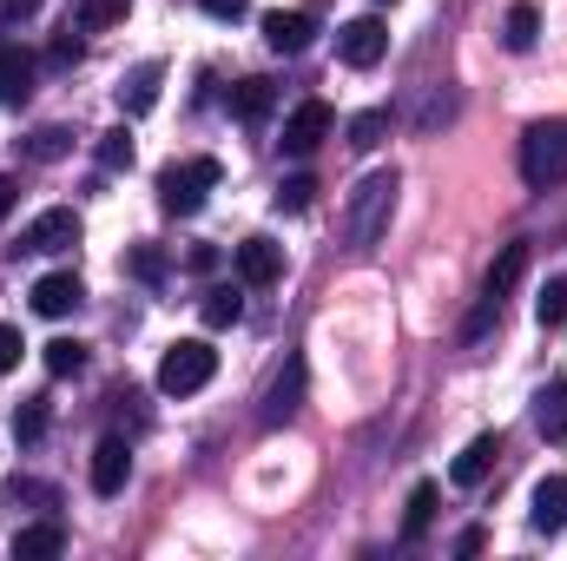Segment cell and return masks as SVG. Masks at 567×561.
Returning <instances> with one entry per match:
<instances>
[{
  "label": "cell",
  "instance_id": "obj_8",
  "mask_svg": "<svg viewBox=\"0 0 567 561\" xmlns=\"http://www.w3.org/2000/svg\"><path fill=\"white\" fill-rule=\"evenodd\" d=\"M284 278V245L271 238H245L238 245V284H251V290H265V284Z\"/></svg>",
  "mask_w": 567,
  "mask_h": 561
},
{
  "label": "cell",
  "instance_id": "obj_23",
  "mask_svg": "<svg viewBox=\"0 0 567 561\" xmlns=\"http://www.w3.org/2000/svg\"><path fill=\"white\" fill-rule=\"evenodd\" d=\"M198 317H205L212 330H225V324H238V317H245V297H238L231 284H218V290H205V304H198Z\"/></svg>",
  "mask_w": 567,
  "mask_h": 561
},
{
  "label": "cell",
  "instance_id": "obj_17",
  "mask_svg": "<svg viewBox=\"0 0 567 561\" xmlns=\"http://www.w3.org/2000/svg\"><path fill=\"white\" fill-rule=\"evenodd\" d=\"M27 93H33V53L0 47V106H20Z\"/></svg>",
  "mask_w": 567,
  "mask_h": 561
},
{
  "label": "cell",
  "instance_id": "obj_15",
  "mask_svg": "<svg viewBox=\"0 0 567 561\" xmlns=\"http://www.w3.org/2000/svg\"><path fill=\"white\" fill-rule=\"evenodd\" d=\"M158 80H165V67H158V60H140V67H133L126 80H120V106H126L133 120L158 106Z\"/></svg>",
  "mask_w": 567,
  "mask_h": 561
},
{
  "label": "cell",
  "instance_id": "obj_28",
  "mask_svg": "<svg viewBox=\"0 0 567 561\" xmlns=\"http://www.w3.org/2000/svg\"><path fill=\"white\" fill-rule=\"evenodd\" d=\"M13 436H20V442H40V436H47V404H40V397H27V404L13 410Z\"/></svg>",
  "mask_w": 567,
  "mask_h": 561
},
{
  "label": "cell",
  "instance_id": "obj_1",
  "mask_svg": "<svg viewBox=\"0 0 567 561\" xmlns=\"http://www.w3.org/2000/svg\"><path fill=\"white\" fill-rule=\"evenodd\" d=\"M396 165H377V172H363L357 178V192L343 198V245L350 252H370L383 232H390V212H396Z\"/></svg>",
  "mask_w": 567,
  "mask_h": 561
},
{
  "label": "cell",
  "instance_id": "obj_35",
  "mask_svg": "<svg viewBox=\"0 0 567 561\" xmlns=\"http://www.w3.org/2000/svg\"><path fill=\"white\" fill-rule=\"evenodd\" d=\"M198 7H205L212 20H245V13H251V0H198Z\"/></svg>",
  "mask_w": 567,
  "mask_h": 561
},
{
  "label": "cell",
  "instance_id": "obj_33",
  "mask_svg": "<svg viewBox=\"0 0 567 561\" xmlns=\"http://www.w3.org/2000/svg\"><path fill=\"white\" fill-rule=\"evenodd\" d=\"M7 496H13V502H40V509H53V502H60L47 482H7Z\"/></svg>",
  "mask_w": 567,
  "mask_h": 561
},
{
  "label": "cell",
  "instance_id": "obj_6",
  "mask_svg": "<svg viewBox=\"0 0 567 561\" xmlns=\"http://www.w3.org/2000/svg\"><path fill=\"white\" fill-rule=\"evenodd\" d=\"M337 53H343V67H377V60L390 53V27H383L377 13L343 20V27H337Z\"/></svg>",
  "mask_w": 567,
  "mask_h": 561
},
{
  "label": "cell",
  "instance_id": "obj_37",
  "mask_svg": "<svg viewBox=\"0 0 567 561\" xmlns=\"http://www.w3.org/2000/svg\"><path fill=\"white\" fill-rule=\"evenodd\" d=\"M27 13H40V0H0V20H27Z\"/></svg>",
  "mask_w": 567,
  "mask_h": 561
},
{
  "label": "cell",
  "instance_id": "obj_27",
  "mask_svg": "<svg viewBox=\"0 0 567 561\" xmlns=\"http://www.w3.org/2000/svg\"><path fill=\"white\" fill-rule=\"evenodd\" d=\"M383 133H390V113H357V120H350V145H357V152H377Z\"/></svg>",
  "mask_w": 567,
  "mask_h": 561
},
{
  "label": "cell",
  "instance_id": "obj_20",
  "mask_svg": "<svg viewBox=\"0 0 567 561\" xmlns=\"http://www.w3.org/2000/svg\"><path fill=\"white\" fill-rule=\"evenodd\" d=\"M435 502H442V496H435V482H416V489H410V509H403V542H423V536H429Z\"/></svg>",
  "mask_w": 567,
  "mask_h": 561
},
{
  "label": "cell",
  "instance_id": "obj_7",
  "mask_svg": "<svg viewBox=\"0 0 567 561\" xmlns=\"http://www.w3.org/2000/svg\"><path fill=\"white\" fill-rule=\"evenodd\" d=\"M330 126H337V120H330V106H323V100H303V106L284 120V152H290V159H310L317 145L330 140Z\"/></svg>",
  "mask_w": 567,
  "mask_h": 561
},
{
  "label": "cell",
  "instance_id": "obj_10",
  "mask_svg": "<svg viewBox=\"0 0 567 561\" xmlns=\"http://www.w3.org/2000/svg\"><path fill=\"white\" fill-rule=\"evenodd\" d=\"M303 377H310L303 357H290V364L278 370V384H271V397H265V422H290L297 410H303Z\"/></svg>",
  "mask_w": 567,
  "mask_h": 561
},
{
  "label": "cell",
  "instance_id": "obj_4",
  "mask_svg": "<svg viewBox=\"0 0 567 561\" xmlns=\"http://www.w3.org/2000/svg\"><path fill=\"white\" fill-rule=\"evenodd\" d=\"M218 185V159H185V165H165L158 172V205L172 218H192L205 205V192Z\"/></svg>",
  "mask_w": 567,
  "mask_h": 561
},
{
  "label": "cell",
  "instance_id": "obj_40",
  "mask_svg": "<svg viewBox=\"0 0 567 561\" xmlns=\"http://www.w3.org/2000/svg\"><path fill=\"white\" fill-rule=\"evenodd\" d=\"M377 7H390V0H377Z\"/></svg>",
  "mask_w": 567,
  "mask_h": 561
},
{
  "label": "cell",
  "instance_id": "obj_22",
  "mask_svg": "<svg viewBox=\"0 0 567 561\" xmlns=\"http://www.w3.org/2000/svg\"><path fill=\"white\" fill-rule=\"evenodd\" d=\"M522 272H528V245H502V258L488 265V290H495V297H508V290L522 284Z\"/></svg>",
  "mask_w": 567,
  "mask_h": 561
},
{
  "label": "cell",
  "instance_id": "obj_19",
  "mask_svg": "<svg viewBox=\"0 0 567 561\" xmlns=\"http://www.w3.org/2000/svg\"><path fill=\"white\" fill-rule=\"evenodd\" d=\"M271 100H278L271 80H238V86H231V113H238L245 126H258V120L271 113Z\"/></svg>",
  "mask_w": 567,
  "mask_h": 561
},
{
  "label": "cell",
  "instance_id": "obj_13",
  "mask_svg": "<svg viewBox=\"0 0 567 561\" xmlns=\"http://www.w3.org/2000/svg\"><path fill=\"white\" fill-rule=\"evenodd\" d=\"M80 297H86V290H80L73 272H47V278L33 284V310H40V317H66V310H80Z\"/></svg>",
  "mask_w": 567,
  "mask_h": 561
},
{
  "label": "cell",
  "instance_id": "obj_38",
  "mask_svg": "<svg viewBox=\"0 0 567 561\" xmlns=\"http://www.w3.org/2000/svg\"><path fill=\"white\" fill-rule=\"evenodd\" d=\"M455 555H482V529H462L455 536Z\"/></svg>",
  "mask_w": 567,
  "mask_h": 561
},
{
  "label": "cell",
  "instance_id": "obj_16",
  "mask_svg": "<svg viewBox=\"0 0 567 561\" xmlns=\"http://www.w3.org/2000/svg\"><path fill=\"white\" fill-rule=\"evenodd\" d=\"M495 456H502V436H495V429H488V436H475V442L455 456V469H449V476H455V489H475V482L495 469Z\"/></svg>",
  "mask_w": 567,
  "mask_h": 561
},
{
  "label": "cell",
  "instance_id": "obj_21",
  "mask_svg": "<svg viewBox=\"0 0 567 561\" xmlns=\"http://www.w3.org/2000/svg\"><path fill=\"white\" fill-rule=\"evenodd\" d=\"M535 33H542V13H535L528 0H515V7H508V20H502L508 53H528V47H535Z\"/></svg>",
  "mask_w": 567,
  "mask_h": 561
},
{
  "label": "cell",
  "instance_id": "obj_25",
  "mask_svg": "<svg viewBox=\"0 0 567 561\" xmlns=\"http://www.w3.org/2000/svg\"><path fill=\"white\" fill-rule=\"evenodd\" d=\"M47 370H53V377H80V370H86V344L53 337V344H47Z\"/></svg>",
  "mask_w": 567,
  "mask_h": 561
},
{
  "label": "cell",
  "instance_id": "obj_14",
  "mask_svg": "<svg viewBox=\"0 0 567 561\" xmlns=\"http://www.w3.org/2000/svg\"><path fill=\"white\" fill-rule=\"evenodd\" d=\"M66 549V529L53 522V516H40V522H27L20 536H13V561H53Z\"/></svg>",
  "mask_w": 567,
  "mask_h": 561
},
{
  "label": "cell",
  "instance_id": "obj_31",
  "mask_svg": "<svg viewBox=\"0 0 567 561\" xmlns=\"http://www.w3.org/2000/svg\"><path fill=\"white\" fill-rule=\"evenodd\" d=\"M126 272H133L140 284H158L165 278V252H158V245H140V252L126 258Z\"/></svg>",
  "mask_w": 567,
  "mask_h": 561
},
{
  "label": "cell",
  "instance_id": "obj_9",
  "mask_svg": "<svg viewBox=\"0 0 567 561\" xmlns=\"http://www.w3.org/2000/svg\"><path fill=\"white\" fill-rule=\"evenodd\" d=\"M126 476H133V449H126V436H106V442L93 449V489H100V496H120Z\"/></svg>",
  "mask_w": 567,
  "mask_h": 561
},
{
  "label": "cell",
  "instance_id": "obj_5",
  "mask_svg": "<svg viewBox=\"0 0 567 561\" xmlns=\"http://www.w3.org/2000/svg\"><path fill=\"white\" fill-rule=\"evenodd\" d=\"M80 245V212H66V205H53V212H40L27 232H20V258H53V252H73Z\"/></svg>",
  "mask_w": 567,
  "mask_h": 561
},
{
  "label": "cell",
  "instance_id": "obj_2",
  "mask_svg": "<svg viewBox=\"0 0 567 561\" xmlns=\"http://www.w3.org/2000/svg\"><path fill=\"white\" fill-rule=\"evenodd\" d=\"M522 185L528 192L567 185V120H535L522 133Z\"/></svg>",
  "mask_w": 567,
  "mask_h": 561
},
{
  "label": "cell",
  "instance_id": "obj_29",
  "mask_svg": "<svg viewBox=\"0 0 567 561\" xmlns=\"http://www.w3.org/2000/svg\"><path fill=\"white\" fill-rule=\"evenodd\" d=\"M66 145H73V133H66V126H40V133H33V145H27V152H33L40 165H53V159H66Z\"/></svg>",
  "mask_w": 567,
  "mask_h": 561
},
{
  "label": "cell",
  "instance_id": "obj_36",
  "mask_svg": "<svg viewBox=\"0 0 567 561\" xmlns=\"http://www.w3.org/2000/svg\"><path fill=\"white\" fill-rule=\"evenodd\" d=\"M73 60H80V40H53L47 47V67H73Z\"/></svg>",
  "mask_w": 567,
  "mask_h": 561
},
{
  "label": "cell",
  "instance_id": "obj_32",
  "mask_svg": "<svg viewBox=\"0 0 567 561\" xmlns=\"http://www.w3.org/2000/svg\"><path fill=\"white\" fill-rule=\"evenodd\" d=\"M535 317H542L548 330H555V324H567V284H561V278L548 284V290H542V304H535Z\"/></svg>",
  "mask_w": 567,
  "mask_h": 561
},
{
  "label": "cell",
  "instance_id": "obj_39",
  "mask_svg": "<svg viewBox=\"0 0 567 561\" xmlns=\"http://www.w3.org/2000/svg\"><path fill=\"white\" fill-rule=\"evenodd\" d=\"M13 205H20V178H0V218H7Z\"/></svg>",
  "mask_w": 567,
  "mask_h": 561
},
{
  "label": "cell",
  "instance_id": "obj_26",
  "mask_svg": "<svg viewBox=\"0 0 567 561\" xmlns=\"http://www.w3.org/2000/svg\"><path fill=\"white\" fill-rule=\"evenodd\" d=\"M100 172H133V140H126V126L120 133H100Z\"/></svg>",
  "mask_w": 567,
  "mask_h": 561
},
{
  "label": "cell",
  "instance_id": "obj_34",
  "mask_svg": "<svg viewBox=\"0 0 567 561\" xmlns=\"http://www.w3.org/2000/svg\"><path fill=\"white\" fill-rule=\"evenodd\" d=\"M20 350H27V344H20V330H13V324H0V377L20 364Z\"/></svg>",
  "mask_w": 567,
  "mask_h": 561
},
{
  "label": "cell",
  "instance_id": "obj_18",
  "mask_svg": "<svg viewBox=\"0 0 567 561\" xmlns=\"http://www.w3.org/2000/svg\"><path fill=\"white\" fill-rule=\"evenodd\" d=\"M535 429L548 442H567V377H555L542 397H535Z\"/></svg>",
  "mask_w": 567,
  "mask_h": 561
},
{
  "label": "cell",
  "instance_id": "obj_24",
  "mask_svg": "<svg viewBox=\"0 0 567 561\" xmlns=\"http://www.w3.org/2000/svg\"><path fill=\"white\" fill-rule=\"evenodd\" d=\"M126 7H133V0H80V33H106V27H120Z\"/></svg>",
  "mask_w": 567,
  "mask_h": 561
},
{
  "label": "cell",
  "instance_id": "obj_12",
  "mask_svg": "<svg viewBox=\"0 0 567 561\" xmlns=\"http://www.w3.org/2000/svg\"><path fill=\"white\" fill-rule=\"evenodd\" d=\"M528 522H535L542 536H561L567 529V476H542V482H535V509H528Z\"/></svg>",
  "mask_w": 567,
  "mask_h": 561
},
{
  "label": "cell",
  "instance_id": "obj_11",
  "mask_svg": "<svg viewBox=\"0 0 567 561\" xmlns=\"http://www.w3.org/2000/svg\"><path fill=\"white\" fill-rule=\"evenodd\" d=\"M310 33H317V20H310V13H297V7H290V13H265V47H271V53H303V47H310Z\"/></svg>",
  "mask_w": 567,
  "mask_h": 561
},
{
  "label": "cell",
  "instance_id": "obj_3",
  "mask_svg": "<svg viewBox=\"0 0 567 561\" xmlns=\"http://www.w3.org/2000/svg\"><path fill=\"white\" fill-rule=\"evenodd\" d=\"M218 377V350L205 344V337H178L165 357H158V390L165 397H192V390H205Z\"/></svg>",
  "mask_w": 567,
  "mask_h": 561
},
{
  "label": "cell",
  "instance_id": "obj_30",
  "mask_svg": "<svg viewBox=\"0 0 567 561\" xmlns=\"http://www.w3.org/2000/svg\"><path fill=\"white\" fill-rule=\"evenodd\" d=\"M310 198H317V178H310V172H297V178L278 185V212H303Z\"/></svg>",
  "mask_w": 567,
  "mask_h": 561
}]
</instances>
